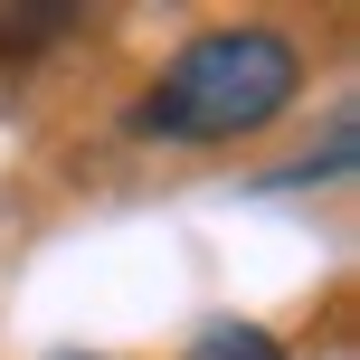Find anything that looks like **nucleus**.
Instances as JSON below:
<instances>
[{
    "label": "nucleus",
    "mask_w": 360,
    "mask_h": 360,
    "mask_svg": "<svg viewBox=\"0 0 360 360\" xmlns=\"http://www.w3.org/2000/svg\"><path fill=\"white\" fill-rule=\"evenodd\" d=\"M294 95H304V48L285 29H266V19H228V29H199L162 67V86L133 105V133H162V143H247Z\"/></svg>",
    "instance_id": "nucleus-1"
},
{
    "label": "nucleus",
    "mask_w": 360,
    "mask_h": 360,
    "mask_svg": "<svg viewBox=\"0 0 360 360\" xmlns=\"http://www.w3.org/2000/svg\"><path fill=\"white\" fill-rule=\"evenodd\" d=\"M190 360H285V342H275L266 323H199Z\"/></svg>",
    "instance_id": "nucleus-2"
}]
</instances>
